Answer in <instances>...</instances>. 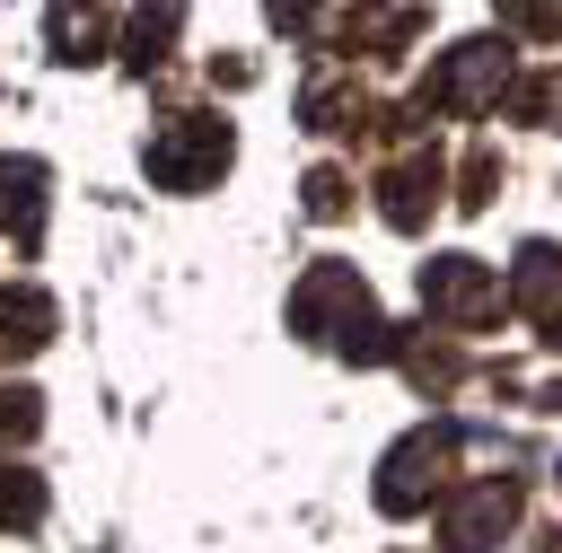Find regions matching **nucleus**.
Here are the masks:
<instances>
[{
  "mask_svg": "<svg viewBox=\"0 0 562 553\" xmlns=\"http://www.w3.org/2000/svg\"><path fill=\"white\" fill-rule=\"evenodd\" d=\"M290 325L307 342H334L342 360H395V325L378 316V298L351 263H307V281L290 290Z\"/></svg>",
  "mask_w": 562,
  "mask_h": 553,
  "instance_id": "nucleus-1",
  "label": "nucleus"
},
{
  "mask_svg": "<svg viewBox=\"0 0 562 553\" xmlns=\"http://www.w3.org/2000/svg\"><path fill=\"white\" fill-rule=\"evenodd\" d=\"M228 158H237V140H228L220 114H167V123L140 140V167H149V184H167V193H202V184H220Z\"/></svg>",
  "mask_w": 562,
  "mask_h": 553,
  "instance_id": "nucleus-2",
  "label": "nucleus"
},
{
  "mask_svg": "<svg viewBox=\"0 0 562 553\" xmlns=\"http://www.w3.org/2000/svg\"><path fill=\"white\" fill-rule=\"evenodd\" d=\"M448 465H457V421H422V430H404V439L378 456V509H386V518L430 509V492H448Z\"/></svg>",
  "mask_w": 562,
  "mask_h": 553,
  "instance_id": "nucleus-3",
  "label": "nucleus"
},
{
  "mask_svg": "<svg viewBox=\"0 0 562 553\" xmlns=\"http://www.w3.org/2000/svg\"><path fill=\"white\" fill-rule=\"evenodd\" d=\"M509 35H474V44H457L439 70H430V88H422V105H439V114H492L501 97H509Z\"/></svg>",
  "mask_w": 562,
  "mask_h": 553,
  "instance_id": "nucleus-4",
  "label": "nucleus"
},
{
  "mask_svg": "<svg viewBox=\"0 0 562 553\" xmlns=\"http://www.w3.org/2000/svg\"><path fill=\"white\" fill-rule=\"evenodd\" d=\"M422 307H430L439 325L474 334V325L501 316V272H492L483 255H430V263H422Z\"/></svg>",
  "mask_w": 562,
  "mask_h": 553,
  "instance_id": "nucleus-5",
  "label": "nucleus"
},
{
  "mask_svg": "<svg viewBox=\"0 0 562 553\" xmlns=\"http://www.w3.org/2000/svg\"><path fill=\"white\" fill-rule=\"evenodd\" d=\"M509 527H518V492H509L501 474L448 492V509H439V544H448V553H492Z\"/></svg>",
  "mask_w": 562,
  "mask_h": 553,
  "instance_id": "nucleus-6",
  "label": "nucleus"
},
{
  "mask_svg": "<svg viewBox=\"0 0 562 553\" xmlns=\"http://www.w3.org/2000/svg\"><path fill=\"white\" fill-rule=\"evenodd\" d=\"M501 307H518V316H536V325H553V334H562V246L527 237V246H518V263H509Z\"/></svg>",
  "mask_w": 562,
  "mask_h": 553,
  "instance_id": "nucleus-7",
  "label": "nucleus"
},
{
  "mask_svg": "<svg viewBox=\"0 0 562 553\" xmlns=\"http://www.w3.org/2000/svg\"><path fill=\"white\" fill-rule=\"evenodd\" d=\"M439 184H448V176H439V158H430V149H422V158H404V167H386V184H378V193H386V202H378V211H386V228H422V219H430V202H439Z\"/></svg>",
  "mask_w": 562,
  "mask_h": 553,
  "instance_id": "nucleus-8",
  "label": "nucleus"
},
{
  "mask_svg": "<svg viewBox=\"0 0 562 553\" xmlns=\"http://www.w3.org/2000/svg\"><path fill=\"white\" fill-rule=\"evenodd\" d=\"M0 228H9L18 246L44 237V167H35V158H0Z\"/></svg>",
  "mask_w": 562,
  "mask_h": 553,
  "instance_id": "nucleus-9",
  "label": "nucleus"
},
{
  "mask_svg": "<svg viewBox=\"0 0 562 553\" xmlns=\"http://www.w3.org/2000/svg\"><path fill=\"white\" fill-rule=\"evenodd\" d=\"M53 342V298L44 290H0V360H26V351H44Z\"/></svg>",
  "mask_w": 562,
  "mask_h": 553,
  "instance_id": "nucleus-10",
  "label": "nucleus"
},
{
  "mask_svg": "<svg viewBox=\"0 0 562 553\" xmlns=\"http://www.w3.org/2000/svg\"><path fill=\"white\" fill-rule=\"evenodd\" d=\"M299 114H307L316 132H360V123H369V97L342 88V79H316V88L299 97Z\"/></svg>",
  "mask_w": 562,
  "mask_h": 553,
  "instance_id": "nucleus-11",
  "label": "nucleus"
},
{
  "mask_svg": "<svg viewBox=\"0 0 562 553\" xmlns=\"http://www.w3.org/2000/svg\"><path fill=\"white\" fill-rule=\"evenodd\" d=\"M44 518V483L26 465H0V527H35Z\"/></svg>",
  "mask_w": 562,
  "mask_h": 553,
  "instance_id": "nucleus-12",
  "label": "nucleus"
},
{
  "mask_svg": "<svg viewBox=\"0 0 562 553\" xmlns=\"http://www.w3.org/2000/svg\"><path fill=\"white\" fill-rule=\"evenodd\" d=\"M53 44H61V61H97V44H105V18L97 9H53Z\"/></svg>",
  "mask_w": 562,
  "mask_h": 553,
  "instance_id": "nucleus-13",
  "label": "nucleus"
},
{
  "mask_svg": "<svg viewBox=\"0 0 562 553\" xmlns=\"http://www.w3.org/2000/svg\"><path fill=\"white\" fill-rule=\"evenodd\" d=\"M176 26H184L176 9H158V18H132V53H123V61H132V70H158V61H167V44H176Z\"/></svg>",
  "mask_w": 562,
  "mask_h": 553,
  "instance_id": "nucleus-14",
  "label": "nucleus"
},
{
  "mask_svg": "<svg viewBox=\"0 0 562 553\" xmlns=\"http://www.w3.org/2000/svg\"><path fill=\"white\" fill-rule=\"evenodd\" d=\"M35 421H44V404L26 386H0V439H35Z\"/></svg>",
  "mask_w": 562,
  "mask_h": 553,
  "instance_id": "nucleus-15",
  "label": "nucleus"
},
{
  "mask_svg": "<svg viewBox=\"0 0 562 553\" xmlns=\"http://www.w3.org/2000/svg\"><path fill=\"white\" fill-rule=\"evenodd\" d=\"M307 211H316V219H334V211H351V184H342L334 167H316V176H307Z\"/></svg>",
  "mask_w": 562,
  "mask_h": 553,
  "instance_id": "nucleus-16",
  "label": "nucleus"
},
{
  "mask_svg": "<svg viewBox=\"0 0 562 553\" xmlns=\"http://www.w3.org/2000/svg\"><path fill=\"white\" fill-rule=\"evenodd\" d=\"M492 176H501V167H492V149H474V158H465V193H457V202H465V211H474V202H492Z\"/></svg>",
  "mask_w": 562,
  "mask_h": 553,
  "instance_id": "nucleus-17",
  "label": "nucleus"
}]
</instances>
